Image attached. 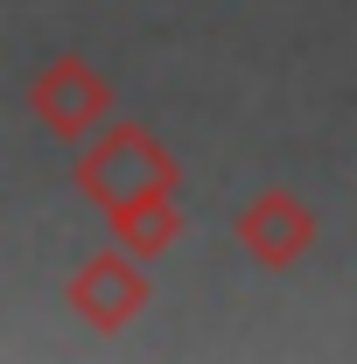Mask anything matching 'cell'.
Returning a JSON list of instances; mask_svg holds the SVG:
<instances>
[{"label":"cell","mask_w":357,"mask_h":364,"mask_svg":"<svg viewBox=\"0 0 357 364\" xmlns=\"http://www.w3.org/2000/svg\"><path fill=\"white\" fill-rule=\"evenodd\" d=\"M98 105H105V91H98V77H91L85 63H49L43 85H36V112H43L56 134H85L91 119H98Z\"/></svg>","instance_id":"1"},{"label":"cell","mask_w":357,"mask_h":364,"mask_svg":"<svg viewBox=\"0 0 357 364\" xmlns=\"http://www.w3.org/2000/svg\"><path fill=\"white\" fill-rule=\"evenodd\" d=\"M161 176H169L161 154H154L140 134H112L98 154H85V182L98 189V196H112V189H154Z\"/></svg>","instance_id":"2"}]
</instances>
